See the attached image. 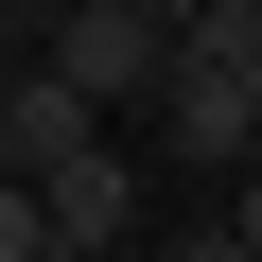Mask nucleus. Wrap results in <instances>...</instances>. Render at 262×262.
<instances>
[{
    "label": "nucleus",
    "instance_id": "39448f33",
    "mask_svg": "<svg viewBox=\"0 0 262 262\" xmlns=\"http://www.w3.org/2000/svg\"><path fill=\"white\" fill-rule=\"evenodd\" d=\"M0 262H70L53 245V192H18V175H0Z\"/></svg>",
    "mask_w": 262,
    "mask_h": 262
},
{
    "label": "nucleus",
    "instance_id": "0eeeda50",
    "mask_svg": "<svg viewBox=\"0 0 262 262\" xmlns=\"http://www.w3.org/2000/svg\"><path fill=\"white\" fill-rule=\"evenodd\" d=\"M227 227H245V245H262V175H245V192H227Z\"/></svg>",
    "mask_w": 262,
    "mask_h": 262
},
{
    "label": "nucleus",
    "instance_id": "7ed1b4c3",
    "mask_svg": "<svg viewBox=\"0 0 262 262\" xmlns=\"http://www.w3.org/2000/svg\"><path fill=\"white\" fill-rule=\"evenodd\" d=\"M88 158H105V122H88V105H70V70L35 53L18 88H0V175H18V192H53V175H88Z\"/></svg>",
    "mask_w": 262,
    "mask_h": 262
},
{
    "label": "nucleus",
    "instance_id": "423d86ee",
    "mask_svg": "<svg viewBox=\"0 0 262 262\" xmlns=\"http://www.w3.org/2000/svg\"><path fill=\"white\" fill-rule=\"evenodd\" d=\"M158 262H262V245H245V227H227V210H210V227H175V245H158Z\"/></svg>",
    "mask_w": 262,
    "mask_h": 262
},
{
    "label": "nucleus",
    "instance_id": "f257e3e1",
    "mask_svg": "<svg viewBox=\"0 0 262 262\" xmlns=\"http://www.w3.org/2000/svg\"><path fill=\"white\" fill-rule=\"evenodd\" d=\"M175 53H192L175 0H70V18H53V70H70V105H88V122H105V105H158V88H175Z\"/></svg>",
    "mask_w": 262,
    "mask_h": 262
},
{
    "label": "nucleus",
    "instance_id": "f03ea898",
    "mask_svg": "<svg viewBox=\"0 0 262 262\" xmlns=\"http://www.w3.org/2000/svg\"><path fill=\"white\" fill-rule=\"evenodd\" d=\"M158 122H175V158H192V175H262V88H245V70L210 53V35L175 53V88H158Z\"/></svg>",
    "mask_w": 262,
    "mask_h": 262
},
{
    "label": "nucleus",
    "instance_id": "20e7f679",
    "mask_svg": "<svg viewBox=\"0 0 262 262\" xmlns=\"http://www.w3.org/2000/svg\"><path fill=\"white\" fill-rule=\"evenodd\" d=\"M122 227H140V175H122V158H88V175H53V245H70V262H105Z\"/></svg>",
    "mask_w": 262,
    "mask_h": 262
}]
</instances>
